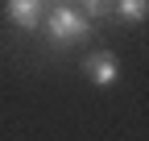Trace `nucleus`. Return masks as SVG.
<instances>
[{"label":"nucleus","instance_id":"nucleus-1","mask_svg":"<svg viewBox=\"0 0 149 141\" xmlns=\"http://www.w3.org/2000/svg\"><path fill=\"white\" fill-rule=\"evenodd\" d=\"M95 21L79 13V4H50L46 8V33L54 46H70V42H87Z\"/></svg>","mask_w":149,"mask_h":141},{"label":"nucleus","instance_id":"nucleus-2","mask_svg":"<svg viewBox=\"0 0 149 141\" xmlns=\"http://www.w3.org/2000/svg\"><path fill=\"white\" fill-rule=\"evenodd\" d=\"M4 17L17 29L33 33L37 25H42V17H46V0H4Z\"/></svg>","mask_w":149,"mask_h":141},{"label":"nucleus","instance_id":"nucleus-3","mask_svg":"<svg viewBox=\"0 0 149 141\" xmlns=\"http://www.w3.org/2000/svg\"><path fill=\"white\" fill-rule=\"evenodd\" d=\"M83 70H87V79L95 83V87H112V83L120 79V62H116V54H108V50L87 54L83 58Z\"/></svg>","mask_w":149,"mask_h":141},{"label":"nucleus","instance_id":"nucleus-4","mask_svg":"<svg viewBox=\"0 0 149 141\" xmlns=\"http://www.w3.org/2000/svg\"><path fill=\"white\" fill-rule=\"evenodd\" d=\"M112 17L124 21V25H141L149 17V0H116V4H112Z\"/></svg>","mask_w":149,"mask_h":141},{"label":"nucleus","instance_id":"nucleus-5","mask_svg":"<svg viewBox=\"0 0 149 141\" xmlns=\"http://www.w3.org/2000/svg\"><path fill=\"white\" fill-rule=\"evenodd\" d=\"M74 4H79V13H83V17L100 21V17H112V4H116V0H74Z\"/></svg>","mask_w":149,"mask_h":141},{"label":"nucleus","instance_id":"nucleus-6","mask_svg":"<svg viewBox=\"0 0 149 141\" xmlns=\"http://www.w3.org/2000/svg\"><path fill=\"white\" fill-rule=\"evenodd\" d=\"M46 4H74V0H46Z\"/></svg>","mask_w":149,"mask_h":141}]
</instances>
